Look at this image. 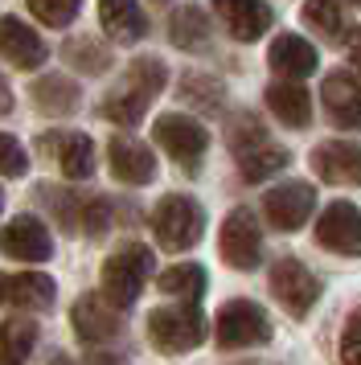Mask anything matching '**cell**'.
<instances>
[{"instance_id": "6da1fadb", "label": "cell", "mask_w": 361, "mask_h": 365, "mask_svg": "<svg viewBox=\"0 0 361 365\" xmlns=\"http://www.w3.org/2000/svg\"><path fill=\"white\" fill-rule=\"evenodd\" d=\"M226 144L234 152V160H238V173H243L246 185H259V181H267V177H275V173L288 168V148L275 144L267 135V128L259 123V115H250V111L230 119Z\"/></svg>"}, {"instance_id": "7a4b0ae2", "label": "cell", "mask_w": 361, "mask_h": 365, "mask_svg": "<svg viewBox=\"0 0 361 365\" xmlns=\"http://www.w3.org/2000/svg\"><path fill=\"white\" fill-rule=\"evenodd\" d=\"M148 279H152V250L140 247V242H128L103 263V292L98 296L123 312V308H131L140 299Z\"/></svg>"}, {"instance_id": "3957f363", "label": "cell", "mask_w": 361, "mask_h": 365, "mask_svg": "<svg viewBox=\"0 0 361 365\" xmlns=\"http://www.w3.org/2000/svg\"><path fill=\"white\" fill-rule=\"evenodd\" d=\"M152 234L164 250H189L205 234V210L185 193H168L152 210Z\"/></svg>"}, {"instance_id": "277c9868", "label": "cell", "mask_w": 361, "mask_h": 365, "mask_svg": "<svg viewBox=\"0 0 361 365\" xmlns=\"http://www.w3.org/2000/svg\"><path fill=\"white\" fill-rule=\"evenodd\" d=\"M148 341L161 353H189L205 341V316L197 304H168L148 316Z\"/></svg>"}, {"instance_id": "5b68a950", "label": "cell", "mask_w": 361, "mask_h": 365, "mask_svg": "<svg viewBox=\"0 0 361 365\" xmlns=\"http://www.w3.org/2000/svg\"><path fill=\"white\" fill-rule=\"evenodd\" d=\"M213 341L218 349H255L271 341V316L263 312L255 299H230L213 320Z\"/></svg>"}, {"instance_id": "8992f818", "label": "cell", "mask_w": 361, "mask_h": 365, "mask_svg": "<svg viewBox=\"0 0 361 365\" xmlns=\"http://www.w3.org/2000/svg\"><path fill=\"white\" fill-rule=\"evenodd\" d=\"M152 135H156V144H161L185 173H193L197 160H201L205 148H210V132H205L193 115H180V111H168V115L156 119Z\"/></svg>"}, {"instance_id": "52a82bcc", "label": "cell", "mask_w": 361, "mask_h": 365, "mask_svg": "<svg viewBox=\"0 0 361 365\" xmlns=\"http://www.w3.org/2000/svg\"><path fill=\"white\" fill-rule=\"evenodd\" d=\"M312 210H316V189L308 181H283V185L263 193V217L279 234L300 230L312 217Z\"/></svg>"}, {"instance_id": "ba28073f", "label": "cell", "mask_w": 361, "mask_h": 365, "mask_svg": "<svg viewBox=\"0 0 361 365\" xmlns=\"http://www.w3.org/2000/svg\"><path fill=\"white\" fill-rule=\"evenodd\" d=\"M271 296L283 304L288 316L304 320V316L316 308V299H320V279H316L300 259H279V263L271 267Z\"/></svg>"}, {"instance_id": "9c48e42d", "label": "cell", "mask_w": 361, "mask_h": 365, "mask_svg": "<svg viewBox=\"0 0 361 365\" xmlns=\"http://www.w3.org/2000/svg\"><path fill=\"white\" fill-rule=\"evenodd\" d=\"M218 250L234 271H255L263 263V230L250 210H230L226 222H222V238H218Z\"/></svg>"}, {"instance_id": "30bf717a", "label": "cell", "mask_w": 361, "mask_h": 365, "mask_svg": "<svg viewBox=\"0 0 361 365\" xmlns=\"http://www.w3.org/2000/svg\"><path fill=\"white\" fill-rule=\"evenodd\" d=\"M58 299V283L46 271H0V308L46 312Z\"/></svg>"}, {"instance_id": "8fae6325", "label": "cell", "mask_w": 361, "mask_h": 365, "mask_svg": "<svg viewBox=\"0 0 361 365\" xmlns=\"http://www.w3.org/2000/svg\"><path fill=\"white\" fill-rule=\"evenodd\" d=\"M316 242L332 255L357 259L361 255V210L349 201H332L325 214L316 217Z\"/></svg>"}, {"instance_id": "7c38bea8", "label": "cell", "mask_w": 361, "mask_h": 365, "mask_svg": "<svg viewBox=\"0 0 361 365\" xmlns=\"http://www.w3.org/2000/svg\"><path fill=\"white\" fill-rule=\"evenodd\" d=\"M0 250L16 263H46L54 255V238H49L46 222H37L33 214H21L0 230Z\"/></svg>"}, {"instance_id": "4fadbf2b", "label": "cell", "mask_w": 361, "mask_h": 365, "mask_svg": "<svg viewBox=\"0 0 361 365\" xmlns=\"http://www.w3.org/2000/svg\"><path fill=\"white\" fill-rule=\"evenodd\" d=\"M312 173L328 185H361V144L357 140H325L312 148Z\"/></svg>"}, {"instance_id": "5bb4252c", "label": "cell", "mask_w": 361, "mask_h": 365, "mask_svg": "<svg viewBox=\"0 0 361 365\" xmlns=\"http://www.w3.org/2000/svg\"><path fill=\"white\" fill-rule=\"evenodd\" d=\"M107 165H111V177L123 185H152L156 181V156L136 135H111Z\"/></svg>"}, {"instance_id": "9a60e30c", "label": "cell", "mask_w": 361, "mask_h": 365, "mask_svg": "<svg viewBox=\"0 0 361 365\" xmlns=\"http://www.w3.org/2000/svg\"><path fill=\"white\" fill-rule=\"evenodd\" d=\"M70 320H74V332H78L86 345H111V341H119V332H123L119 308L107 304L103 296H82L74 304Z\"/></svg>"}, {"instance_id": "2e32d148", "label": "cell", "mask_w": 361, "mask_h": 365, "mask_svg": "<svg viewBox=\"0 0 361 365\" xmlns=\"http://www.w3.org/2000/svg\"><path fill=\"white\" fill-rule=\"evenodd\" d=\"M320 99H325L328 119L341 128V132H361V83L349 70L328 74L320 86Z\"/></svg>"}, {"instance_id": "e0dca14e", "label": "cell", "mask_w": 361, "mask_h": 365, "mask_svg": "<svg viewBox=\"0 0 361 365\" xmlns=\"http://www.w3.org/2000/svg\"><path fill=\"white\" fill-rule=\"evenodd\" d=\"M41 152H49L58 168L70 181H86L95 173V144L82 132H46L41 135Z\"/></svg>"}, {"instance_id": "ac0fdd59", "label": "cell", "mask_w": 361, "mask_h": 365, "mask_svg": "<svg viewBox=\"0 0 361 365\" xmlns=\"http://www.w3.org/2000/svg\"><path fill=\"white\" fill-rule=\"evenodd\" d=\"M218 21L226 25L234 41H259L271 29V9L267 0H210Z\"/></svg>"}, {"instance_id": "d6986e66", "label": "cell", "mask_w": 361, "mask_h": 365, "mask_svg": "<svg viewBox=\"0 0 361 365\" xmlns=\"http://www.w3.org/2000/svg\"><path fill=\"white\" fill-rule=\"evenodd\" d=\"M0 58L16 70H37L49 58L41 34H33L21 17H0Z\"/></svg>"}, {"instance_id": "ffe728a7", "label": "cell", "mask_w": 361, "mask_h": 365, "mask_svg": "<svg viewBox=\"0 0 361 365\" xmlns=\"http://www.w3.org/2000/svg\"><path fill=\"white\" fill-rule=\"evenodd\" d=\"M267 66L275 74H283V78L300 83V78H308L312 70L320 66V58L312 50V41H304L300 34H279L271 41V50H267Z\"/></svg>"}, {"instance_id": "44dd1931", "label": "cell", "mask_w": 361, "mask_h": 365, "mask_svg": "<svg viewBox=\"0 0 361 365\" xmlns=\"http://www.w3.org/2000/svg\"><path fill=\"white\" fill-rule=\"evenodd\" d=\"M263 103H267V111H271L283 128H308L312 123V95L300 83H292V78L271 83L263 91Z\"/></svg>"}, {"instance_id": "7402d4cb", "label": "cell", "mask_w": 361, "mask_h": 365, "mask_svg": "<svg viewBox=\"0 0 361 365\" xmlns=\"http://www.w3.org/2000/svg\"><path fill=\"white\" fill-rule=\"evenodd\" d=\"M98 25L103 34L115 41H140L148 34V17L140 9V0H98Z\"/></svg>"}, {"instance_id": "603a6c76", "label": "cell", "mask_w": 361, "mask_h": 365, "mask_svg": "<svg viewBox=\"0 0 361 365\" xmlns=\"http://www.w3.org/2000/svg\"><path fill=\"white\" fill-rule=\"evenodd\" d=\"M156 99V95H148L144 86H136L123 78V86H115L111 95L103 99V119H111L119 128H136L140 119L148 115V103Z\"/></svg>"}, {"instance_id": "cb8c5ba5", "label": "cell", "mask_w": 361, "mask_h": 365, "mask_svg": "<svg viewBox=\"0 0 361 365\" xmlns=\"http://www.w3.org/2000/svg\"><path fill=\"white\" fill-rule=\"evenodd\" d=\"M168 41L177 50H205L210 46V17L197 4H180L168 17Z\"/></svg>"}, {"instance_id": "d4e9b609", "label": "cell", "mask_w": 361, "mask_h": 365, "mask_svg": "<svg viewBox=\"0 0 361 365\" xmlns=\"http://www.w3.org/2000/svg\"><path fill=\"white\" fill-rule=\"evenodd\" d=\"M78 99H82L78 86L70 83L66 74H46V78L33 83V103L46 115H74L78 111Z\"/></svg>"}, {"instance_id": "484cf974", "label": "cell", "mask_w": 361, "mask_h": 365, "mask_svg": "<svg viewBox=\"0 0 361 365\" xmlns=\"http://www.w3.org/2000/svg\"><path fill=\"white\" fill-rule=\"evenodd\" d=\"M156 283H161L164 296H173L177 304H201L210 275H205V267H197V263H177V267H168Z\"/></svg>"}, {"instance_id": "4316f807", "label": "cell", "mask_w": 361, "mask_h": 365, "mask_svg": "<svg viewBox=\"0 0 361 365\" xmlns=\"http://www.w3.org/2000/svg\"><path fill=\"white\" fill-rule=\"evenodd\" d=\"M37 349V324L16 316V320H0V365H25L29 353Z\"/></svg>"}, {"instance_id": "83f0119b", "label": "cell", "mask_w": 361, "mask_h": 365, "mask_svg": "<svg viewBox=\"0 0 361 365\" xmlns=\"http://www.w3.org/2000/svg\"><path fill=\"white\" fill-rule=\"evenodd\" d=\"M304 25L312 34H320L325 41H332V46L345 41V34H349L341 0H304Z\"/></svg>"}, {"instance_id": "f1b7e54d", "label": "cell", "mask_w": 361, "mask_h": 365, "mask_svg": "<svg viewBox=\"0 0 361 365\" xmlns=\"http://www.w3.org/2000/svg\"><path fill=\"white\" fill-rule=\"evenodd\" d=\"M62 58L74 70H82V74H103V70L111 66V50L103 41H95V37H70Z\"/></svg>"}, {"instance_id": "f546056e", "label": "cell", "mask_w": 361, "mask_h": 365, "mask_svg": "<svg viewBox=\"0 0 361 365\" xmlns=\"http://www.w3.org/2000/svg\"><path fill=\"white\" fill-rule=\"evenodd\" d=\"M180 99L201 107V111H222V99H226V91L218 78H205V74H185L180 78Z\"/></svg>"}, {"instance_id": "4dcf8cb0", "label": "cell", "mask_w": 361, "mask_h": 365, "mask_svg": "<svg viewBox=\"0 0 361 365\" xmlns=\"http://www.w3.org/2000/svg\"><path fill=\"white\" fill-rule=\"evenodd\" d=\"M33 17L41 21V25H49V29H66L70 21L78 17L82 0H29Z\"/></svg>"}, {"instance_id": "1f68e13d", "label": "cell", "mask_w": 361, "mask_h": 365, "mask_svg": "<svg viewBox=\"0 0 361 365\" xmlns=\"http://www.w3.org/2000/svg\"><path fill=\"white\" fill-rule=\"evenodd\" d=\"M128 83L144 86L148 95H161L164 83H168V70H164L161 58H136V62L128 66Z\"/></svg>"}, {"instance_id": "d6a6232c", "label": "cell", "mask_w": 361, "mask_h": 365, "mask_svg": "<svg viewBox=\"0 0 361 365\" xmlns=\"http://www.w3.org/2000/svg\"><path fill=\"white\" fill-rule=\"evenodd\" d=\"M341 365H361V304L349 312L341 329Z\"/></svg>"}, {"instance_id": "836d02e7", "label": "cell", "mask_w": 361, "mask_h": 365, "mask_svg": "<svg viewBox=\"0 0 361 365\" xmlns=\"http://www.w3.org/2000/svg\"><path fill=\"white\" fill-rule=\"evenodd\" d=\"M25 168H29V156H25V148L16 144L13 135L0 132V177H25Z\"/></svg>"}, {"instance_id": "e575fe53", "label": "cell", "mask_w": 361, "mask_h": 365, "mask_svg": "<svg viewBox=\"0 0 361 365\" xmlns=\"http://www.w3.org/2000/svg\"><path fill=\"white\" fill-rule=\"evenodd\" d=\"M349 62L361 70V29H353V37H349Z\"/></svg>"}, {"instance_id": "d590c367", "label": "cell", "mask_w": 361, "mask_h": 365, "mask_svg": "<svg viewBox=\"0 0 361 365\" xmlns=\"http://www.w3.org/2000/svg\"><path fill=\"white\" fill-rule=\"evenodd\" d=\"M13 111V91H9V83L0 78V115H9Z\"/></svg>"}, {"instance_id": "8d00e7d4", "label": "cell", "mask_w": 361, "mask_h": 365, "mask_svg": "<svg viewBox=\"0 0 361 365\" xmlns=\"http://www.w3.org/2000/svg\"><path fill=\"white\" fill-rule=\"evenodd\" d=\"M49 365H78V361H70V357H54Z\"/></svg>"}, {"instance_id": "74e56055", "label": "cell", "mask_w": 361, "mask_h": 365, "mask_svg": "<svg viewBox=\"0 0 361 365\" xmlns=\"http://www.w3.org/2000/svg\"><path fill=\"white\" fill-rule=\"evenodd\" d=\"M0 210H4V193H0Z\"/></svg>"}, {"instance_id": "f35d334b", "label": "cell", "mask_w": 361, "mask_h": 365, "mask_svg": "<svg viewBox=\"0 0 361 365\" xmlns=\"http://www.w3.org/2000/svg\"><path fill=\"white\" fill-rule=\"evenodd\" d=\"M349 4H357V9H361V0H349Z\"/></svg>"}, {"instance_id": "ab89813d", "label": "cell", "mask_w": 361, "mask_h": 365, "mask_svg": "<svg viewBox=\"0 0 361 365\" xmlns=\"http://www.w3.org/2000/svg\"><path fill=\"white\" fill-rule=\"evenodd\" d=\"M156 4H168V0H156Z\"/></svg>"}]
</instances>
